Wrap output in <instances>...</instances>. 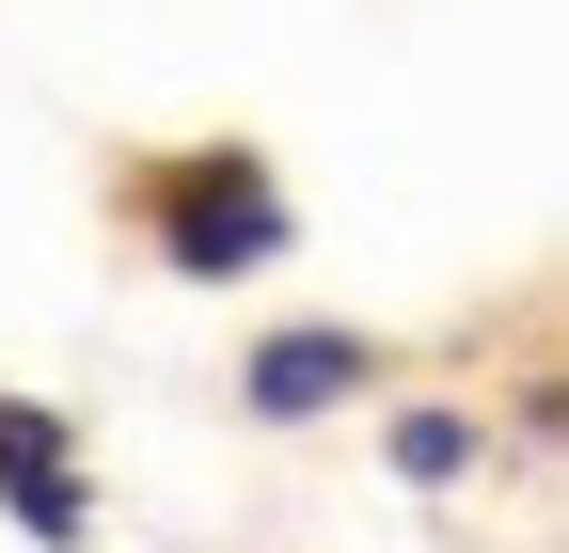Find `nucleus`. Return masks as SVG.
I'll use <instances>...</instances> for the list:
<instances>
[{
	"label": "nucleus",
	"instance_id": "nucleus-1",
	"mask_svg": "<svg viewBox=\"0 0 569 553\" xmlns=\"http://www.w3.org/2000/svg\"><path fill=\"white\" fill-rule=\"evenodd\" d=\"M269 238H284V205H269L238 159H206V174L174 190V253H190V269H253Z\"/></svg>",
	"mask_w": 569,
	"mask_h": 553
},
{
	"label": "nucleus",
	"instance_id": "nucleus-2",
	"mask_svg": "<svg viewBox=\"0 0 569 553\" xmlns=\"http://www.w3.org/2000/svg\"><path fill=\"white\" fill-rule=\"evenodd\" d=\"M0 491H17V522H32V537H80V491H63V443H48V411H17V395H0Z\"/></svg>",
	"mask_w": 569,
	"mask_h": 553
},
{
	"label": "nucleus",
	"instance_id": "nucleus-3",
	"mask_svg": "<svg viewBox=\"0 0 569 553\" xmlns=\"http://www.w3.org/2000/svg\"><path fill=\"white\" fill-rule=\"evenodd\" d=\"M348 380H365L348 332H284V349L253 364V411H317V395H348Z\"/></svg>",
	"mask_w": 569,
	"mask_h": 553
}]
</instances>
